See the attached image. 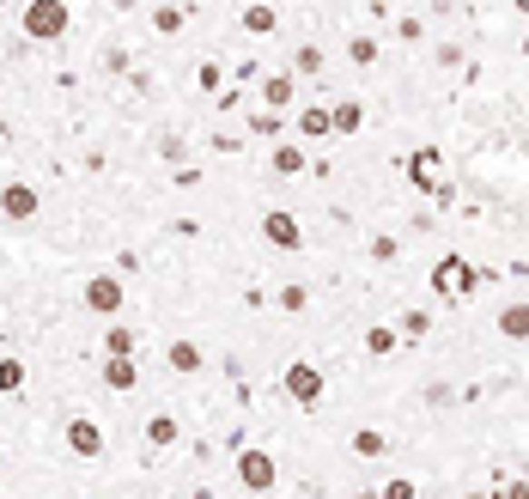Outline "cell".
Listing matches in <instances>:
<instances>
[{"label":"cell","instance_id":"1","mask_svg":"<svg viewBox=\"0 0 529 499\" xmlns=\"http://www.w3.org/2000/svg\"><path fill=\"white\" fill-rule=\"evenodd\" d=\"M67 25H73V13H67V0H24V19L19 31L31 43H62Z\"/></svg>","mask_w":529,"mask_h":499},{"label":"cell","instance_id":"2","mask_svg":"<svg viewBox=\"0 0 529 499\" xmlns=\"http://www.w3.org/2000/svg\"><path fill=\"white\" fill-rule=\"evenodd\" d=\"M432 293H438V299H475V293H481V268L450 250V256H438V268H432Z\"/></svg>","mask_w":529,"mask_h":499},{"label":"cell","instance_id":"3","mask_svg":"<svg viewBox=\"0 0 529 499\" xmlns=\"http://www.w3.org/2000/svg\"><path fill=\"white\" fill-rule=\"evenodd\" d=\"M238 481H244L250 494H274V481H280V463L268 457V451H238Z\"/></svg>","mask_w":529,"mask_h":499},{"label":"cell","instance_id":"4","mask_svg":"<svg viewBox=\"0 0 529 499\" xmlns=\"http://www.w3.org/2000/svg\"><path fill=\"white\" fill-rule=\"evenodd\" d=\"M262 238L274 244V250H286V256H292V250H305V225L292 220L286 207H274V214H262Z\"/></svg>","mask_w":529,"mask_h":499},{"label":"cell","instance_id":"5","mask_svg":"<svg viewBox=\"0 0 529 499\" xmlns=\"http://www.w3.org/2000/svg\"><path fill=\"white\" fill-rule=\"evenodd\" d=\"M122 280L116 274H92L85 280V311H98V317H116V311H122Z\"/></svg>","mask_w":529,"mask_h":499},{"label":"cell","instance_id":"6","mask_svg":"<svg viewBox=\"0 0 529 499\" xmlns=\"http://www.w3.org/2000/svg\"><path fill=\"white\" fill-rule=\"evenodd\" d=\"M0 214H6L13 225H24V220L43 214V195L31 189V183H6V189H0Z\"/></svg>","mask_w":529,"mask_h":499},{"label":"cell","instance_id":"7","mask_svg":"<svg viewBox=\"0 0 529 499\" xmlns=\"http://www.w3.org/2000/svg\"><path fill=\"white\" fill-rule=\"evenodd\" d=\"M286 396L305 402V408H310V402H323V372H317L310 360H292V365H286Z\"/></svg>","mask_w":529,"mask_h":499},{"label":"cell","instance_id":"8","mask_svg":"<svg viewBox=\"0 0 529 499\" xmlns=\"http://www.w3.org/2000/svg\"><path fill=\"white\" fill-rule=\"evenodd\" d=\"M438 171H445V153H438V146H420V153H407V183H414V189H438Z\"/></svg>","mask_w":529,"mask_h":499},{"label":"cell","instance_id":"9","mask_svg":"<svg viewBox=\"0 0 529 499\" xmlns=\"http://www.w3.org/2000/svg\"><path fill=\"white\" fill-rule=\"evenodd\" d=\"M67 451H73V457H103V426L98 420H67Z\"/></svg>","mask_w":529,"mask_h":499},{"label":"cell","instance_id":"10","mask_svg":"<svg viewBox=\"0 0 529 499\" xmlns=\"http://www.w3.org/2000/svg\"><path fill=\"white\" fill-rule=\"evenodd\" d=\"M103 384H110L116 396L141 390V360H134V354H110V360H103Z\"/></svg>","mask_w":529,"mask_h":499},{"label":"cell","instance_id":"11","mask_svg":"<svg viewBox=\"0 0 529 499\" xmlns=\"http://www.w3.org/2000/svg\"><path fill=\"white\" fill-rule=\"evenodd\" d=\"M238 31H250V37H274V31H280V13H274L268 0H256V6L238 13Z\"/></svg>","mask_w":529,"mask_h":499},{"label":"cell","instance_id":"12","mask_svg":"<svg viewBox=\"0 0 529 499\" xmlns=\"http://www.w3.org/2000/svg\"><path fill=\"white\" fill-rule=\"evenodd\" d=\"M164 360H171V372H183V378H189V372H201V365H207V354L189 335H177L171 347H164Z\"/></svg>","mask_w":529,"mask_h":499},{"label":"cell","instance_id":"13","mask_svg":"<svg viewBox=\"0 0 529 499\" xmlns=\"http://www.w3.org/2000/svg\"><path fill=\"white\" fill-rule=\"evenodd\" d=\"M268 165H274V177H299V171H305V153H299V146H292V140H274V153H268Z\"/></svg>","mask_w":529,"mask_h":499},{"label":"cell","instance_id":"14","mask_svg":"<svg viewBox=\"0 0 529 499\" xmlns=\"http://www.w3.org/2000/svg\"><path fill=\"white\" fill-rule=\"evenodd\" d=\"M396 347H402V329H389V323H371V329H366V354H371V360H389Z\"/></svg>","mask_w":529,"mask_h":499},{"label":"cell","instance_id":"15","mask_svg":"<svg viewBox=\"0 0 529 499\" xmlns=\"http://www.w3.org/2000/svg\"><path fill=\"white\" fill-rule=\"evenodd\" d=\"M353 457H366V463L389 457V433H377V426H359V433H353Z\"/></svg>","mask_w":529,"mask_h":499},{"label":"cell","instance_id":"16","mask_svg":"<svg viewBox=\"0 0 529 499\" xmlns=\"http://www.w3.org/2000/svg\"><path fill=\"white\" fill-rule=\"evenodd\" d=\"M103 354H141V329L134 323H110L103 329Z\"/></svg>","mask_w":529,"mask_h":499},{"label":"cell","instance_id":"17","mask_svg":"<svg viewBox=\"0 0 529 499\" xmlns=\"http://www.w3.org/2000/svg\"><path fill=\"white\" fill-rule=\"evenodd\" d=\"M292 98H299V80H292V74H274V80H262V104H268V110H286Z\"/></svg>","mask_w":529,"mask_h":499},{"label":"cell","instance_id":"18","mask_svg":"<svg viewBox=\"0 0 529 499\" xmlns=\"http://www.w3.org/2000/svg\"><path fill=\"white\" fill-rule=\"evenodd\" d=\"M299 135H305V140H328V135H335V116H328V104H310L305 116H299Z\"/></svg>","mask_w":529,"mask_h":499},{"label":"cell","instance_id":"19","mask_svg":"<svg viewBox=\"0 0 529 499\" xmlns=\"http://www.w3.org/2000/svg\"><path fill=\"white\" fill-rule=\"evenodd\" d=\"M328 116H335V135H359L366 104H359V98H341V104H328Z\"/></svg>","mask_w":529,"mask_h":499},{"label":"cell","instance_id":"20","mask_svg":"<svg viewBox=\"0 0 529 499\" xmlns=\"http://www.w3.org/2000/svg\"><path fill=\"white\" fill-rule=\"evenodd\" d=\"M499 335H505V341H529V304L524 299L499 311Z\"/></svg>","mask_w":529,"mask_h":499},{"label":"cell","instance_id":"21","mask_svg":"<svg viewBox=\"0 0 529 499\" xmlns=\"http://www.w3.org/2000/svg\"><path fill=\"white\" fill-rule=\"evenodd\" d=\"M146 439L164 451V444H177V439H183V426H177L171 414H152V420H146Z\"/></svg>","mask_w":529,"mask_h":499},{"label":"cell","instance_id":"22","mask_svg":"<svg viewBox=\"0 0 529 499\" xmlns=\"http://www.w3.org/2000/svg\"><path fill=\"white\" fill-rule=\"evenodd\" d=\"M250 135H262V140H280V135H286L280 110H256V116H250Z\"/></svg>","mask_w":529,"mask_h":499},{"label":"cell","instance_id":"23","mask_svg":"<svg viewBox=\"0 0 529 499\" xmlns=\"http://www.w3.org/2000/svg\"><path fill=\"white\" fill-rule=\"evenodd\" d=\"M195 85H201L207 98H220V92H225V74H220V61H201V67H195Z\"/></svg>","mask_w":529,"mask_h":499},{"label":"cell","instance_id":"24","mask_svg":"<svg viewBox=\"0 0 529 499\" xmlns=\"http://www.w3.org/2000/svg\"><path fill=\"white\" fill-rule=\"evenodd\" d=\"M24 390V360H0V396H19Z\"/></svg>","mask_w":529,"mask_h":499},{"label":"cell","instance_id":"25","mask_svg":"<svg viewBox=\"0 0 529 499\" xmlns=\"http://www.w3.org/2000/svg\"><path fill=\"white\" fill-rule=\"evenodd\" d=\"M152 31H159V37H177V31H183V6H159V13H152Z\"/></svg>","mask_w":529,"mask_h":499},{"label":"cell","instance_id":"26","mask_svg":"<svg viewBox=\"0 0 529 499\" xmlns=\"http://www.w3.org/2000/svg\"><path fill=\"white\" fill-rule=\"evenodd\" d=\"M347 61H353V67H371V61H377V37H353L347 43Z\"/></svg>","mask_w":529,"mask_h":499},{"label":"cell","instance_id":"27","mask_svg":"<svg viewBox=\"0 0 529 499\" xmlns=\"http://www.w3.org/2000/svg\"><path fill=\"white\" fill-rule=\"evenodd\" d=\"M396 323H402V335H407V341L432 335V317H426V311H402V317H396Z\"/></svg>","mask_w":529,"mask_h":499},{"label":"cell","instance_id":"28","mask_svg":"<svg viewBox=\"0 0 529 499\" xmlns=\"http://www.w3.org/2000/svg\"><path fill=\"white\" fill-rule=\"evenodd\" d=\"M292 67H299V74H317V67H323V49H317V43H305V49H299V61H292Z\"/></svg>","mask_w":529,"mask_h":499},{"label":"cell","instance_id":"29","mask_svg":"<svg viewBox=\"0 0 529 499\" xmlns=\"http://www.w3.org/2000/svg\"><path fill=\"white\" fill-rule=\"evenodd\" d=\"M384 499H414V481H407V475H389L384 481Z\"/></svg>","mask_w":529,"mask_h":499},{"label":"cell","instance_id":"30","mask_svg":"<svg viewBox=\"0 0 529 499\" xmlns=\"http://www.w3.org/2000/svg\"><path fill=\"white\" fill-rule=\"evenodd\" d=\"M280 311H305V286H286V293H280Z\"/></svg>","mask_w":529,"mask_h":499},{"label":"cell","instance_id":"31","mask_svg":"<svg viewBox=\"0 0 529 499\" xmlns=\"http://www.w3.org/2000/svg\"><path fill=\"white\" fill-rule=\"evenodd\" d=\"M505 499H529V481H511V487H505Z\"/></svg>","mask_w":529,"mask_h":499}]
</instances>
